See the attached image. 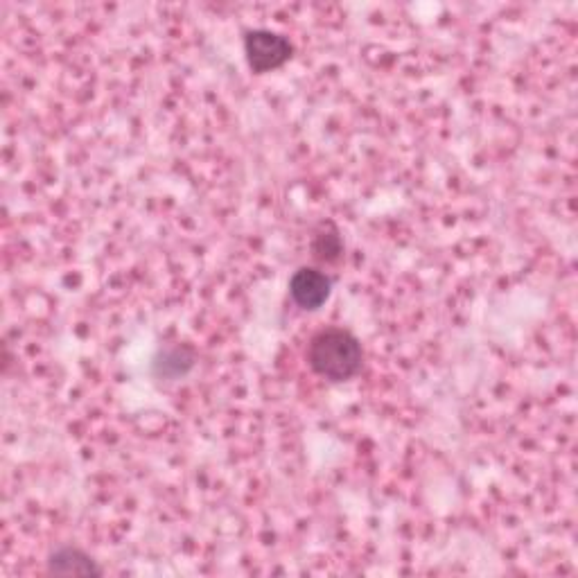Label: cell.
Segmentation results:
<instances>
[{"label": "cell", "instance_id": "obj_1", "mask_svg": "<svg viewBox=\"0 0 578 578\" xmlns=\"http://www.w3.org/2000/svg\"><path fill=\"white\" fill-rule=\"evenodd\" d=\"M312 371L330 382H346L362 369V346L344 328H326L312 337L308 348Z\"/></svg>", "mask_w": 578, "mask_h": 578}, {"label": "cell", "instance_id": "obj_2", "mask_svg": "<svg viewBox=\"0 0 578 578\" xmlns=\"http://www.w3.org/2000/svg\"><path fill=\"white\" fill-rule=\"evenodd\" d=\"M244 52H247L253 73H269V70H276L289 61L294 48L283 34L271 30H251L244 37Z\"/></svg>", "mask_w": 578, "mask_h": 578}, {"label": "cell", "instance_id": "obj_3", "mask_svg": "<svg viewBox=\"0 0 578 578\" xmlns=\"http://www.w3.org/2000/svg\"><path fill=\"white\" fill-rule=\"evenodd\" d=\"M332 280L319 269L301 267L289 280V294L303 310H317L328 301Z\"/></svg>", "mask_w": 578, "mask_h": 578}, {"label": "cell", "instance_id": "obj_4", "mask_svg": "<svg viewBox=\"0 0 578 578\" xmlns=\"http://www.w3.org/2000/svg\"><path fill=\"white\" fill-rule=\"evenodd\" d=\"M48 569L52 574L77 576V574H102V569L93 563L89 554L75 547H61L48 560Z\"/></svg>", "mask_w": 578, "mask_h": 578}, {"label": "cell", "instance_id": "obj_5", "mask_svg": "<svg viewBox=\"0 0 578 578\" xmlns=\"http://www.w3.org/2000/svg\"><path fill=\"white\" fill-rule=\"evenodd\" d=\"M192 362H195V357H192L188 348H172L168 350V353H163V357L156 362V366H159L161 375L177 378V375H183L190 369Z\"/></svg>", "mask_w": 578, "mask_h": 578}, {"label": "cell", "instance_id": "obj_6", "mask_svg": "<svg viewBox=\"0 0 578 578\" xmlns=\"http://www.w3.org/2000/svg\"><path fill=\"white\" fill-rule=\"evenodd\" d=\"M314 253H317L319 260H337L341 253V242L335 233L332 235H319L317 242H314Z\"/></svg>", "mask_w": 578, "mask_h": 578}]
</instances>
